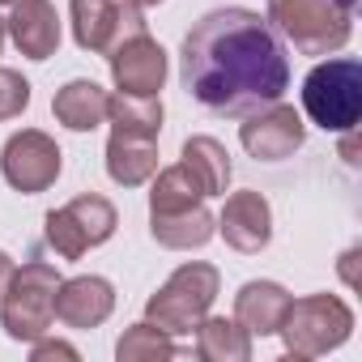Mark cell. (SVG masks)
<instances>
[{"mask_svg":"<svg viewBox=\"0 0 362 362\" xmlns=\"http://www.w3.org/2000/svg\"><path fill=\"white\" fill-rule=\"evenodd\" d=\"M158 170V145L149 136H128V132H111L107 141V175L124 188H136Z\"/></svg>","mask_w":362,"mask_h":362,"instance_id":"obj_16","label":"cell"},{"mask_svg":"<svg viewBox=\"0 0 362 362\" xmlns=\"http://www.w3.org/2000/svg\"><path fill=\"white\" fill-rule=\"evenodd\" d=\"M214 226L222 230V239L235 252L256 256L273 239V209H269V201L260 192H235V197H226V209H222V218Z\"/></svg>","mask_w":362,"mask_h":362,"instance_id":"obj_12","label":"cell"},{"mask_svg":"<svg viewBox=\"0 0 362 362\" xmlns=\"http://www.w3.org/2000/svg\"><path fill=\"white\" fill-rule=\"evenodd\" d=\"M111 77L119 94H136V98H158L162 81H166V52L149 39V30L119 39L111 52Z\"/></svg>","mask_w":362,"mask_h":362,"instance_id":"obj_10","label":"cell"},{"mask_svg":"<svg viewBox=\"0 0 362 362\" xmlns=\"http://www.w3.org/2000/svg\"><path fill=\"white\" fill-rule=\"evenodd\" d=\"M115 358L119 362H158V358H175V341L170 332H162L158 324H132L119 341H115Z\"/></svg>","mask_w":362,"mask_h":362,"instance_id":"obj_22","label":"cell"},{"mask_svg":"<svg viewBox=\"0 0 362 362\" xmlns=\"http://www.w3.org/2000/svg\"><path fill=\"white\" fill-rule=\"evenodd\" d=\"M290 294L277 286V281H247L239 294H235V320L247 328V332H260V337H273L290 311Z\"/></svg>","mask_w":362,"mask_h":362,"instance_id":"obj_14","label":"cell"},{"mask_svg":"<svg viewBox=\"0 0 362 362\" xmlns=\"http://www.w3.org/2000/svg\"><path fill=\"white\" fill-rule=\"evenodd\" d=\"M303 111L324 132H345L362 115V64L358 60H324L303 81Z\"/></svg>","mask_w":362,"mask_h":362,"instance_id":"obj_5","label":"cell"},{"mask_svg":"<svg viewBox=\"0 0 362 362\" xmlns=\"http://www.w3.org/2000/svg\"><path fill=\"white\" fill-rule=\"evenodd\" d=\"M303 136H307L303 115L294 107H286L281 98L269 103V107H260V111H252L239 124V141H243V149L256 162H286L303 145Z\"/></svg>","mask_w":362,"mask_h":362,"instance_id":"obj_9","label":"cell"},{"mask_svg":"<svg viewBox=\"0 0 362 362\" xmlns=\"http://www.w3.org/2000/svg\"><path fill=\"white\" fill-rule=\"evenodd\" d=\"M179 77L201 107L218 115H252L286 94L290 60L260 13L218 9L188 30Z\"/></svg>","mask_w":362,"mask_h":362,"instance_id":"obj_1","label":"cell"},{"mask_svg":"<svg viewBox=\"0 0 362 362\" xmlns=\"http://www.w3.org/2000/svg\"><path fill=\"white\" fill-rule=\"evenodd\" d=\"M128 5H136V9H149V5H158V0H128Z\"/></svg>","mask_w":362,"mask_h":362,"instance_id":"obj_30","label":"cell"},{"mask_svg":"<svg viewBox=\"0 0 362 362\" xmlns=\"http://www.w3.org/2000/svg\"><path fill=\"white\" fill-rule=\"evenodd\" d=\"M192 332H197V354L205 362H247L252 358V332L239 320L205 315Z\"/></svg>","mask_w":362,"mask_h":362,"instance_id":"obj_18","label":"cell"},{"mask_svg":"<svg viewBox=\"0 0 362 362\" xmlns=\"http://www.w3.org/2000/svg\"><path fill=\"white\" fill-rule=\"evenodd\" d=\"M30 107V81L13 69H0V119H13Z\"/></svg>","mask_w":362,"mask_h":362,"instance_id":"obj_25","label":"cell"},{"mask_svg":"<svg viewBox=\"0 0 362 362\" xmlns=\"http://www.w3.org/2000/svg\"><path fill=\"white\" fill-rule=\"evenodd\" d=\"M0 170H5V179L26 197L47 192L60 179V145L47 132H39V128H22V132H13L5 141Z\"/></svg>","mask_w":362,"mask_h":362,"instance_id":"obj_7","label":"cell"},{"mask_svg":"<svg viewBox=\"0 0 362 362\" xmlns=\"http://www.w3.org/2000/svg\"><path fill=\"white\" fill-rule=\"evenodd\" d=\"M269 22L303 52V56H328L349 43L354 18L337 0H269Z\"/></svg>","mask_w":362,"mask_h":362,"instance_id":"obj_4","label":"cell"},{"mask_svg":"<svg viewBox=\"0 0 362 362\" xmlns=\"http://www.w3.org/2000/svg\"><path fill=\"white\" fill-rule=\"evenodd\" d=\"M60 273L43 260H30L22 269H13L5 294H0V324L13 341H39L52 320H56V290H60Z\"/></svg>","mask_w":362,"mask_h":362,"instance_id":"obj_2","label":"cell"},{"mask_svg":"<svg viewBox=\"0 0 362 362\" xmlns=\"http://www.w3.org/2000/svg\"><path fill=\"white\" fill-rule=\"evenodd\" d=\"M214 214L205 205L184 209V214H149V235L170 247V252H188V247H205L214 239Z\"/></svg>","mask_w":362,"mask_h":362,"instance_id":"obj_17","label":"cell"},{"mask_svg":"<svg viewBox=\"0 0 362 362\" xmlns=\"http://www.w3.org/2000/svg\"><path fill=\"white\" fill-rule=\"evenodd\" d=\"M197 205H205V188L197 184V175L184 162L158 170L153 192H149V214H184V209H197Z\"/></svg>","mask_w":362,"mask_h":362,"instance_id":"obj_20","label":"cell"},{"mask_svg":"<svg viewBox=\"0 0 362 362\" xmlns=\"http://www.w3.org/2000/svg\"><path fill=\"white\" fill-rule=\"evenodd\" d=\"M64 209L77 218V226H81V235H86V243H90V247H98V243H107V239L115 235V205H111L107 197L86 192V197L69 201Z\"/></svg>","mask_w":362,"mask_h":362,"instance_id":"obj_23","label":"cell"},{"mask_svg":"<svg viewBox=\"0 0 362 362\" xmlns=\"http://www.w3.org/2000/svg\"><path fill=\"white\" fill-rule=\"evenodd\" d=\"M0 47H5V18H0Z\"/></svg>","mask_w":362,"mask_h":362,"instance_id":"obj_32","label":"cell"},{"mask_svg":"<svg viewBox=\"0 0 362 362\" xmlns=\"http://www.w3.org/2000/svg\"><path fill=\"white\" fill-rule=\"evenodd\" d=\"M277 332L286 337V349L294 358H320V354H328V349L349 341L354 311L337 294H307V298L290 303V311H286Z\"/></svg>","mask_w":362,"mask_h":362,"instance_id":"obj_6","label":"cell"},{"mask_svg":"<svg viewBox=\"0 0 362 362\" xmlns=\"http://www.w3.org/2000/svg\"><path fill=\"white\" fill-rule=\"evenodd\" d=\"M341 153H345V162H358L354 153H358V136H354V128H345V141H341Z\"/></svg>","mask_w":362,"mask_h":362,"instance_id":"obj_27","label":"cell"},{"mask_svg":"<svg viewBox=\"0 0 362 362\" xmlns=\"http://www.w3.org/2000/svg\"><path fill=\"white\" fill-rule=\"evenodd\" d=\"M30 358H35V362H47V358H69V362H73V358H77V349H73V345H64V341H43V337H39V341H35V349H30Z\"/></svg>","mask_w":362,"mask_h":362,"instance_id":"obj_26","label":"cell"},{"mask_svg":"<svg viewBox=\"0 0 362 362\" xmlns=\"http://www.w3.org/2000/svg\"><path fill=\"white\" fill-rule=\"evenodd\" d=\"M47 243H52L64 260H81V256L90 252V243H86V235H81V226H77V218H73L69 209H52V214H47Z\"/></svg>","mask_w":362,"mask_h":362,"instance_id":"obj_24","label":"cell"},{"mask_svg":"<svg viewBox=\"0 0 362 362\" xmlns=\"http://www.w3.org/2000/svg\"><path fill=\"white\" fill-rule=\"evenodd\" d=\"M9 277H13V260L0 252V294H5V286H9Z\"/></svg>","mask_w":362,"mask_h":362,"instance_id":"obj_28","label":"cell"},{"mask_svg":"<svg viewBox=\"0 0 362 362\" xmlns=\"http://www.w3.org/2000/svg\"><path fill=\"white\" fill-rule=\"evenodd\" d=\"M184 166L197 175V184L205 188V197H226V188H230V158H226L222 141L188 136L184 141Z\"/></svg>","mask_w":362,"mask_h":362,"instance_id":"obj_19","label":"cell"},{"mask_svg":"<svg viewBox=\"0 0 362 362\" xmlns=\"http://www.w3.org/2000/svg\"><path fill=\"white\" fill-rule=\"evenodd\" d=\"M354 260H358V252H345V264H341V273H345V281L354 286Z\"/></svg>","mask_w":362,"mask_h":362,"instance_id":"obj_29","label":"cell"},{"mask_svg":"<svg viewBox=\"0 0 362 362\" xmlns=\"http://www.w3.org/2000/svg\"><path fill=\"white\" fill-rule=\"evenodd\" d=\"M115 307V290L103 277H73L56 290V320L69 328H98Z\"/></svg>","mask_w":362,"mask_h":362,"instance_id":"obj_13","label":"cell"},{"mask_svg":"<svg viewBox=\"0 0 362 362\" xmlns=\"http://www.w3.org/2000/svg\"><path fill=\"white\" fill-rule=\"evenodd\" d=\"M0 13H5V26L18 43L22 56L30 60H47L60 47V18L52 0H0Z\"/></svg>","mask_w":362,"mask_h":362,"instance_id":"obj_11","label":"cell"},{"mask_svg":"<svg viewBox=\"0 0 362 362\" xmlns=\"http://www.w3.org/2000/svg\"><path fill=\"white\" fill-rule=\"evenodd\" d=\"M218 286H222V277H218L214 264H201V260L179 264V269L170 273V281L145 303V315H149V324H158L162 332L184 337V332H192V328L209 315V307H214V298H218Z\"/></svg>","mask_w":362,"mask_h":362,"instance_id":"obj_3","label":"cell"},{"mask_svg":"<svg viewBox=\"0 0 362 362\" xmlns=\"http://www.w3.org/2000/svg\"><path fill=\"white\" fill-rule=\"evenodd\" d=\"M107 119H111L115 132L158 141V132H162V103L158 98H136V94H111L107 98Z\"/></svg>","mask_w":362,"mask_h":362,"instance_id":"obj_21","label":"cell"},{"mask_svg":"<svg viewBox=\"0 0 362 362\" xmlns=\"http://www.w3.org/2000/svg\"><path fill=\"white\" fill-rule=\"evenodd\" d=\"M337 5H341V9H349V13H354V5H358V0H337Z\"/></svg>","mask_w":362,"mask_h":362,"instance_id":"obj_31","label":"cell"},{"mask_svg":"<svg viewBox=\"0 0 362 362\" xmlns=\"http://www.w3.org/2000/svg\"><path fill=\"white\" fill-rule=\"evenodd\" d=\"M73 39L81 52H98L107 56L119 39L128 35H141L145 30V18L136 5H115V0H73Z\"/></svg>","mask_w":362,"mask_h":362,"instance_id":"obj_8","label":"cell"},{"mask_svg":"<svg viewBox=\"0 0 362 362\" xmlns=\"http://www.w3.org/2000/svg\"><path fill=\"white\" fill-rule=\"evenodd\" d=\"M107 90L98 86V81H69L64 90H56V98H52V111H56V119L64 124V128H73V132H94L103 119H107Z\"/></svg>","mask_w":362,"mask_h":362,"instance_id":"obj_15","label":"cell"}]
</instances>
